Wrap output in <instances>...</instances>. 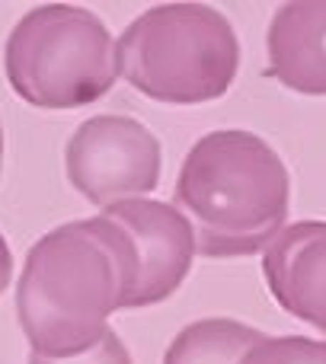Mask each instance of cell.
<instances>
[{"instance_id":"obj_1","label":"cell","mask_w":326,"mask_h":364,"mask_svg":"<svg viewBox=\"0 0 326 364\" xmlns=\"http://www.w3.org/2000/svg\"><path fill=\"white\" fill-rule=\"evenodd\" d=\"M138 252L109 214L70 220L38 237L16 282V316L32 352L74 358L109 333V316L128 310Z\"/></svg>"},{"instance_id":"obj_2","label":"cell","mask_w":326,"mask_h":364,"mask_svg":"<svg viewBox=\"0 0 326 364\" xmlns=\"http://www.w3.org/2000/svg\"><path fill=\"white\" fill-rule=\"evenodd\" d=\"M173 208L192 224L199 256H256L285 230L291 208L288 166L253 132H208L182 160Z\"/></svg>"},{"instance_id":"obj_3","label":"cell","mask_w":326,"mask_h":364,"mask_svg":"<svg viewBox=\"0 0 326 364\" xmlns=\"http://www.w3.org/2000/svg\"><path fill=\"white\" fill-rule=\"evenodd\" d=\"M115 42L122 77L141 96L169 106L221 100L240 70L237 32L208 4L151 6Z\"/></svg>"},{"instance_id":"obj_4","label":"cell","mask_w":326,"mask_h":364,"mask_svg":"<svg viewBox=\"0 0 326 364\" xmlns=\"http://www.w3.org/2000/svg\"><path fill=\"white\" fill-rule=\"evenodd\" d=\"M4 68L13 93L36 109L90 106L122 77L109 26L74 4H42L26 13L6 38Z\"/></svg>"},{"instance_id":"obj_5","label":"cell","mask_w":326,"mask_h":364,"mask_svg":"<svg viewBox=\"0 0 326 364\" xmlns=\"http://www.w3.org/2000/svg\"><path fill=\"white\" fill-rule=\"evenodd\" d=\"M157 134L132 115H93L64 147L68 182L100 208L144 198L160 182Z\"/></svg>"},{"instance_id":"obj_6","label":"cell","mask_w":326,"mask_h":364,"mask_svg":"<svg viewBox=\"0 0 326 364\" xmlns=\"http://www.w3.org/2000/svg\"><path fill=\"white\" fill-rule=\"evenodd\" d=\"M102 214L125 227L138 252V282L128 297V310L173 297L195 259V233L179 208L167 201L132 198L102 208Z\"/></svg>"},{"instance_id":"obj_7","label":"cell","mask_w":326,"mask_h":364,"mask_svg":"<svg viewBox=\"0 0 326 364\" xmlns=\"http://www.w3.org/2000/svg\"><path fill=\"white\" fill-rule=\"evenodd\" d=\"M263 275L285 314L326 336V220L285 227L265 246Z\"/></svg>"},{"instance_id":"obj_8","label":"cell","mask_w":326,"mask_h":364,"mask_svg":"<svg viewBox=\"0 0 326 364\" xmlns=\"http://www.w3.org/2000/svg\"><path fill=\"white\" fill-rule=\"evenodd\" d=\"M269 77L301 96H326V0H291L272 13Z\"/></svg>"},{"instance_id":"obj_9","label":"cell","mask_w":326,"mask_h":364,"mask_svg":"<svg viewBox=\"0 0 326 364\" xmlns=\"http://www.w3.org/2000/svg\"><path fill=\"white\" fill-rule=\"evenodd\" d=\"M256 342H263L259 329L227 316H208L173 336L163 364H240Z\"/></svg>"},{"instance_id":"obj_10","label":"cell","mask_w":326,"mask_h":364,"mask_svg":"<svg viewBox=\"0 0 326 364\" xmlns=\"http://www.w3.org/2000/svg\"><path fill=\"white\" fill-rule=\"evenodd\" d=\"M240 364H326V342L307 336H263Z\"/></svg>"},{"instance_id":"obj_11","label":"cell","mask_w":326,"mask_h":364,"mask_svg":"<svg viewBox=\"0 0 326 364\" xmlns=\"http://www.w3.org/2000/svg\"><path fill=\"white\" fill-rule=\"evenodd\" d=\"M29 364H135V361H132V355H128V348L122 346V339L109 329L93 348L74 355V358H42V355L32 352Z\"/></svg>"},{"instance_id":"obj_12","label":"cell","mask_w":326,"mask_h":364,"mask_svg":"<svg viewBox=\"0 0 326 364\" xmlns=\"http://www.w3.org/2000/svg\"><path fill=\"white\" fill-rule=\"evenodd\" d=\"M10 278H13V252H10V246H6V237L0 233V294L6 291Z\"/></svg>"},{"instance_id":"obj_13","label":"cell","mask_w":326,"mask_h":364,"mask_svg":"<svg viewBox=\"0 0 326 364\" xmlns=\"http://www.w3.org/2000/svg\"><path fill=\"white\" fill-rule=\"evenodd\" d=\"M0 166H4V128H0Z\"/></svg>"}]
</instances>
